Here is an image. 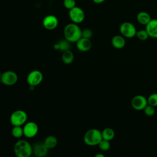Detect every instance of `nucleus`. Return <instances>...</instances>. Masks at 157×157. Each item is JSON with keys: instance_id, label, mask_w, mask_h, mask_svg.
I'll list each match as a JSON object with an SVG mask.
<instances>
[{"instance_id": "1", "label": "nucleus", "mask_w": 157, "mask_h": 157, "mask_svg": "<svg viewBox=\"0 0 157 157\" xmlns=\"http://www.w3.org/2000/svg\"><path fill=\"white\" fill-rule=\"evenodd\" d=\"M82 30L78 25L74 23L66 25L64 28L63 34L64 39L69 42H77L82 37Z\"/></svg>"}, {"instance_id": "2", "label": "nucleus", "mask_w": 157, "mask_h": 157, "mask_svg": "<svg viewBox=\"0 0 157 157\" xmlns=\"http://www.w3.org/2000/svg\"><path fill=\"white\" fill-rule=\"evenodd\" d=\"M14 153L17 157H29L33 153V147L29 142L20 140L14 145Z\"/></svg>"}, {"instance_id": "3", "label": "nucleus", "mask_w": 157, "mask_h": 157, "mask_svg": "<svg viewBox=\"0 0 157 157\" xmlns=\"http://www.w3.org/2000/svg\"><path fill=\"white\" fill-rule=\"evenodd\" d=\"M102 139L101 131L98 129H90L86 132L83 137L85 144L88 146L98 145Z\"/></svg>"}, {"instance_id": "4", "label": "nucleus", "mask_w": 157, "mask_h": 157, "mask_svg": "<svg viewBox=\"0 0 157 157\" xmlns=\"http://www.w3.org/2000/svg\"><path fill=\"white\" fill-rule=\"evenodd\" d=\"M27 119V113L22 110L14 111L10 117V123L13 126H21L25 124Z\"/></svg>"}, {"instance_id": "5", "label": "nucleus", "mask_w": 157, "mask_h": 157, "mask_svg": "<svg viewBox=\"0 0 157 157\" xmlns=\"http://www.w3.org/2000/svg\"><path fill=\"white\" fill-rule=\"evenodd\" d=\"M137 29L135 26L131 22L125 21L120 26V32L124 37L132 38L136 36Z\"/></svg>"}, {"instance_id": "6", "label": "nucleus", "mask_w": 157, "mask_h": 157, "mask_svg": "<svg viewBox=\"0 0 157 157\" xmlns=\"http://www.w3.org/2000/svg\"><path fill=\"white\" fill-rule=\"evenodd\" d=\"M69 17L72 23L79 24L84 20L85 15L82 8L75 6L69 10Z\"/></svg>"}, {"instance_id": "7", "label": "nucleus", "mask_w": 157, "mask_h": 157, "mask_svg": "<svg viewBox=\"0 0 157 157\" xmlns=\"http://www.w3.org/2000/svg\"><path fill=\"white\" fill-rule=\"evenodd\" d=\"M43 80L42 73L38 70L31 71L27 76V82L29 86H35L39 85Z\"/></svg>"}, {"instance_id": "8", "label": "nucleus", "mask_w": 157, "mask_h": 157, "mask_svg": "<svg viewBox=\"0 0 157 157\" xmlns=\"http://www.w3.org/2000/svg\"><path fill=\"white\" fill-rule=\"evenodd\" d=\"M18 81L17 74L12 71H7L2 74L1 82L7 86L15 85Z\"/></svg>"}, {"instance_id": "9", "label": "nucleus", "mask_w": 157, "mask_h": 157, "mask_svg": "<svg viewBox=\"0 0 157 157\" xmlns=\"http://www.w3.org/2000/svg\"><path fill=\"white\" fill-rule=\"evenodd\" d=\"M131 106L136 110H142L148 104L147 99L143 95L138 94L134 96L131 102Z\"/></svg>"}, {"instance_id": "10", "label": "nucleus", "mask_w": 157, "mask_h": 157, "mask_svg": "<svg viewBox=\"0 0 157 157\" xmlns=\"http://www.w3.org/2000/svg\"><path fill=\"white\" fill-rule=\"evenodd\" d=\"M23 129V135L28 138L34 137L37 134L39 130L37 124L33 121H29L25 123Z\"/></svg>"}, {"instance_id": "11", "label": "nucleus", "mask_w": 157, "mask_h": 157, "mask_svg": "<svg viewBox=\"0 0 157 157\" xmlns=\"http://www.w3.org/2000/svg\"><path fill=\"white\" fill-rule=\"evenodd\" d=\"M42 25L47 30H53L58 25V18L54 15H48L44 18Z\"/></svg>"}, {"instance_id": "12", "label": "nucleus", "mask_w": 157, "mask_h": 157, "mask_svg": "<svg viewBox=\"0 0 157 157\" xmlns=\"http://www.w3.org/2000/svg\"><path fill=\"white\" fill-rule=\"evenodd\" d=\"M48 148L45 145L44 142H38L34 144L33 147V153L37 157H45L48 153Z\"/></svg>"}, {"instance_id": "13", "label": "nucleus", "mask_w": 157, "mask_h": 157, "mask_svg": "<svg viewBox=\"0 0 157 157\" xmlns=\"http://www.w3.org/2000/svg\"><path fill=\"white\" fill-rule=\"evenodd\" d=\"M145 30L150 37L157 39V19H151L149 23L145 25Z\"/></svg>"}, {"instance_id": "14", "label": "nucleus", "mask_w": 157, "mask_h": 157, "mask_svg": "<svg viewBox=\"0 0 157 157\" xmlns=\"http://www.w3.org/2000/svg\"><path fill=\"white\" fill-rule=\"evenodd\" d=\"M76 46L77 49L80 52H87L92 47V42L90 39L81 37L77 42Z\"/></svg>"}, {"instance_id": "15", "label": "nucleus", "mask_w": 157, "mask_h": 157, "mask_svg": "<svg viewBox=\"0 0 157 157\" xmlns=\"http://www.w3.org/2000/svg\"><path fill=\"white\" fill-rule=\"evenodd\" d=\"M111 44L114 48L121 49L126 45V40L122 35H115L112 38Z\"/></svg>"}, {"instance_id": "16", "label": "nucleus", "mask_w": 157, "mask_h": 157, "mask_svg": "<svg viewBox=\"0 0 157 157\" xmlns=\"http://www.w3.org/2000/svg\"><path fill=\"white\" fill-rule=\"evenodd\" d=\"M136 18L137 21L142 25H147L151 20L150 14L145 11H141L139 12L137 15Z\"/></svg>"}, {"instance_id": "17", "label": "nucleus", "mask_w": 157, "mask_h": 157, "mask_svg": "<svg viewBox=\"0 0 157 157\" xmlns=\"http://www.w3.org/2000/svg\"><path fill=\"white\" fill-rule=\"evenodd\" d=\"M70 43L68 40L66 39H63L59 41V42L55 44L54 45V48L56 50H60L63 52L66 50H69L70 48Z\"/></svg>"}, {"instance_id": "18", "label": "nucleus", "mask_w": 157, "mask_h": 157, "mask_svg": "<svg viewBox=\"0 0 157 157\" xmlns=\"http://www.w3.org/2000/svg\"><path fill=\"white\" fill-rule=\"evenodd\" d=\"M102 139L110 141L115 137V131L111 128H106L101 131Z\"/></svg>"}, {"instance_id": "19", "label": "nucleus", "mask_w": 157, "mask_h": 157, "mask_svg": "<svg viewBox=\"0 0 157 157\" xmlns=\"http://www.w3.org/2000/svg\"><path fill=\"white\" fill-rule=\"evenodd\" d=\"M61 59L63 62L66 64H69L72 63L74 59V56L72 52H71L70 50L63 52Z\"/></svg>"}, {"instance_id": "20", "label": "nucleus", "mask_w": 157, "mask_h": 157, "mask_svg": "<svg viewBox=\"0 0 157 157\" xmlns=\"http://www.w3.org/2000/svg\"><path fill=\"white\" fill-rule=\"evenodd\" d=\"M44 143L48 149H51L56 146L58 144V140L56 137L53 136H48L45 139Z\"/></svg>"}, {"instance_id": "21", "label": "nucleus", "mask_w": 157, "mask_h": 157, "mask_svg": "<svg viewBox=\"0 0 157 157\" xmlns=\"http://www.w3.org/2000/svg\"><path fill=\"white\" fill-rule=\"evenodd\" d=\"M12 134L15 138H20L23 135V129L21 126H13L12 129Z\"/></svg>"}, {"instance_id": "22", "label": "nucleus", "mask_w": 157, "mask_h": 157, "mask_svg": "<svg viewBox=\"0 0 157 157\" xmlns=\"http://www.w3.org/2000/svg\"><path fill=\"white\" fill-rule=\"evenodd\" d=\"M136 36L140 40H146L149 37V36L147 32V31L145 29H140L139 31H137Z\"/></svg>"}, {"instance_id": "23", "label": "nucleus", "mask_w": 157, "mask_h": 157, "mask_svg": "<svg viewBox=\"0 0 157 157\" xmlns=\"http://www.w3.org/2000/svg\"><path fill=\"white\" fill-rule=\"evenodd\" d=\"M147 102L148 105L154 107H157V93L151 94L147 98Z\"/></svg>"}, {"instance_id": "24", "label": "nucleus", "mask_w": 157, "mask_h": 157, "mask_svg": "<svg viewBox=\"0 0 157 157\" xmlns=\"http://www.w3.org/2000/svg\"><path fill=\"white\" fill-rule=\"evenodd\" d=\"M98 145L99 146V148L102 151H106L109 150L110 148V141H108V140H106L104 139H102Z\"/></svg>"}, {"instance_id": "25", "label": "nucleus", "mask_w": 157, "mask_h": 157, "mask_svg": "<svg viewBox=\"0 0 157 157\" xmlns=\"http://www.w3.org/2000/svg\"><path fill=\"white\" fill-rule=\"evenodd\" d=\"M144 111L145 114L148 117L153 116L155 113V107L150 105H148V104H147L145 106V107L144 109Z\"/></svg>"}, {"instance_id": "26", "label": "nucleus", "mask_w": 157, "mask_h": 157, "mask_svg": "<svg viewBox=\"0 0 157 157\" xmlns=\"http://www.w3.org/2000/svg\"><path fill=\"white\" fill-rule=\"evenodd\" d=\"M63 5L65 8L70 10L76 6V1L75 0H64Z\"/></svg>"}, {"instance_id": "27", "label": "nucleus", "mask_w": 157, "mask_h": 157, "mask_svg": "<svg viewBox=\"0 0 157 157\" xmlns=\"http://www.w3.org/2000/svg\"><path fill=\"white\" fill-rule=\"evenodd\" d=\"M93 36V31L91 29L88 28H85L82 31V37L90 39Z\"/></svg>"}, {"instance_id": "28", "label": "nucleus", "mask_w": 157, "mask_h": 157, "mask_svg": "<svg viewBox=\"0 0 157 157\" xmlns=\"http://www.w3.org/2000/svg\"><path fill=\"white\" fill-rule=\"evenodd\" d=\"M105 0H93V1L96 4H101L104 2Z\"/></svg>"}, {"instance_id": "29", "label": "nucleus", "mask_w": 157, "mask_h": 157, "mask_svg": "<svg viewBox=\"0 0 157 157\" xmlns=\"http://www.w3.org/2000/svg\"><path fill=\"white\" fill-rule=\"evenodd\" d=\"M94 157H105V156L102 153H97Z\"/></svg>"}, {"instance_id": "30", "label": "nucleus", "mask_w": 157, "mask_h": 157, "mask_svg": "<svg viewBox=\"0 0 157 157\" xmlns=\"http://www.w3.org/2000/svg\"><path fill=\"white\" fill-rule=\"evenodd\" d=\"M1 77H2V74L0 72V82L1 81Z\"/></svg>"}, {"instance_id": "31", "label": "nucleus", "mask_w": 157, "mask_h": 157, "mask_svg": "<svg viewBox=\"0 0 157 157\" xmlns=\"http://www.w3.org/2000/svg\"><path fill=\"white\" fill-rule=\"evenodd\" d=\"M29 157H37V156H30Z\"/></svg>"}]
</instances>
